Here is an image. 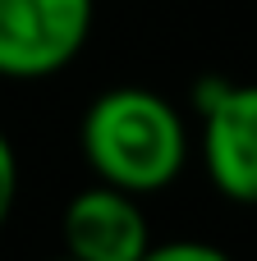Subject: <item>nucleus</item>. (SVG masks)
Masks as SVG:
<instances>
[{
	"mask_svg": "<svg viewBox=\"0 0 257 261\" xmlns=\"http://www.w3.org/2000/svg\"><path fill=\"white\" fill-rule=\"evenodd\" d=\"M51 261H78V257H69V252H64V257H51Z\"/></svg>",
	"mask_w": 257,
	"mask_h": 261,
	"instance_id": "7",
	"label": "nucleus"
},
{
	"mask_svg": "<svg viewBox=\"0 0 257 261\" xmlns=\"http://www.w3.org/2000/svg\"><path fill=\"white\" fill-rule=\"evenodd\" d=\"M14 202H18V156H14V142L0 133V229L9 225Z\"/></svg>",
	"mask_w": 257,
	"mask_h": 261,
	"instance_id": "6",
	"label": "nucleus"
},
{
	"mask_svg": "<svg viewBox=\"0 0 257 261\" xmlns=\"http://www.w3.org/2000/svg\"><path fill=\"white\" fill-rule=\"evenodd\" d=\"M138 261H235V257L202 239H170V243H152Z\"/></svg>",
	"mask_w": 257,
	"mask_h": 261,
	"instance_id": "5",
	"label": "nucleus"
},
{
	"mask_svg": "<svg viewBox=\"0 0 257 261\" xmlns=\"http://www.w3.org/2000/svg\"><path fill=\"white\" fill-rule=\"evenodd\" d=\"M193 106L202 119V170L225 202L257 206V83L198 78Z\"/></svg>",
	"mask_w": 257,
	"mask_h": 261,
	"instance_id": "2",
	"label": "nucleus"
},
{
	"mask_svg": "<svg viewBox=\"0 0 257 261\" xmlns=\"http://www.w3.org/2000/svg\"><path fill=\"white\" fill-rule=\"evenodd\" d=\"M97 0H0V78H51L92 37Z\"/></svg>",
	"mask_w": 257,
	"mask_h": 261,
	"instance_id": "3",
	"label": "nucleus"
},
{
	"mask_svg": "<svg viewBox=\"0 0 257 261\" xmlns=\"http://www.w3.org/2000/svg\"><path fill=\"white\" fill-rule=\"evenodd\" d=\"M60 239L64 252L78 261H138L152 248V225L133 193L97 179L92 188L69 197Z\"/></svg>",
	"mask_w": 257,
	"mask_h": 261,
	"instance_id": "4",
	"label": "nucleus"
},
{
	"mask_svg": "<svg viewBox=\"0 0 257 261\" xmlns=\"http://www.w3.org/2000/svg\"><path fill=\"white\" fill-rule=\"evenodd\" d=\"M83 156L101 184L133 197L170 188L189 165L184 115L152 87H110L83 110Z\"/></svg>",
	"mask_w": 257,
	"mask_h": 261,
	"instance_id": "1",
	"label": "nucleus"
}]
</instances>
